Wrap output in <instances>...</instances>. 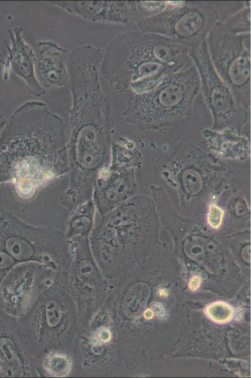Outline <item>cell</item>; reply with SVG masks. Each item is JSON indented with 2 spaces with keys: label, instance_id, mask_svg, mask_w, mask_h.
I'll return each instance as SVG.
<instances>
[{
  "label": "cell",
  "instance_id": "1",
  "mask_svg": "<svg viewBox=\"0 0 251 378\" xmlns=\"http://www.w3.org/2000/svg\"><path fill=\"white\" fill-rule=\"evenodd\" d=\"M190 48L159 34L141 31L119 34L103 55L102 75L116 88L138 94L152 89L167 76L194 63Z\"/></svg>",
  "mask_w": 251,
  "mask_h": 378
},
{
  "label": "cell",
  "instance_id": "2",
  "mask_svg": "<svg viewBox=\"0 0 251 378\" xmlns=\"http://www.w3.org/2000/svg\"><path fill=\"white\" fill-rule=\"evenodd\" d=\"M200 91L199 75L193 64L167 76L150 91L133 97L130 107L142 128L161 131L192 113Z\"/></svg>",
  "mask_w": 251,
  "mask_h": 378
},
{
  "label": "cell",
  "instance_id": "3",
  "mask_svg": "<svg viewBox=\"0 0 251 378\" xmlns=\"http://www.w3.org/2000/svg\"><path fill=\"white\" fill-rule=\"evenodd\" d=\"M205 40L217 73L230 88L237 102L250 110L251 33L231 34L218 21Z\"/></svg>",
  "mask_w": 251,
  "mask_h": 378
},
{
  "label": "cell",
  "instance_id": "4",
  "mask_svg": "<svg viewBox=\"0 0 251 378\" xmlns=\"http://www.w3.org/2000/svg\"><path fill=\"white\" fill-rule=\"evenodd\" d=\"M220 14L211 1H169L162 12L137 22L140 31L167 37L189 48L200 45Z\"/></svg>",
  "mask_w": 251,
  "mask_h": 378
},
{
  "label": "cell",
  "instance_id": "5",
  "mask_svg": "<svg viewBox=\"0 0 251 378\" xmlns=\"http://www.w3.org/2000/svg\"><path fill=\"white\" fill-rule=\"evenodd\" d=\"M189 53L199 75L203 99L213 118L211 129L220 131L230 128L242 134L243 127L250 118V110L237 102L230 88L217 73L205 39L190 48Z\"/></svg>",
  "mask_w": 251,
  "mask_h": 378
},
{
  "label": "cell",
  "instance_id": "6",
  "mask_svg": "<svg viewBox=\"0 0 251 378\" xmlns=\"http://www.w3.org/2000/svg\"><path fill=\"white\" fill-rule=\"evenodd\" d=\"M66 54L64 49L53 42L40 41L36 43L35 75L43 88L62 86L69 81Z\"/></svg>",
  "mask_w": 251,
  "mask_h": 378
},
{
  "label": "cell",
  "instance_id": "7",
  "mask_svg": "<svg viewBox=\"0 0 251 378\" xmlns=\"http://www.w3.org/2000/svg\"><path fill=\"white\" fill-rule=\"evenodd\" d=\"M23 31V28L20 26L7 31L11 46L6 45L8 56L4 62L5 70L10 66L13 72L25 80L29 92L34 96H40L45 91L35 75V52L25 42Z\"/></svg>",
  "mask_w": 251,
  "mask_h": 378
},
{
  "label": "cell",
  "instance_id": "8",
  "mask_svg": "<svg viewBox=\"0 0 251 378\" xmlns=\"http://www.w3.org/2000/svg\"><path fill=\"white\" fill-rule=\"evenodd\" d=\"M68 12L91 22L128 23L131 19L127 1H52Z\"/></svg>",
  "mask_w": 251,
  "mask_h": 378
},
{
  "label": "cell",
  "instance_id": "9",
  "mask_svg": "<svg viewBox=\"0 0 251 378\" xmlns=\"http://www.w3.org/2000/svg\"><path fill=\"white\" fill-rule=\"evenodd\" d=\"M209 150L216 156L226 159L244 161L251 155L250 139L235 130L226 128L220 131L205 129L202 132Z\"/></svg>",
  "mask_w": 251,
  "mask_h": 378
},
{
  "label": "cell",
  "instance_id": "10",
  "mask_svg": "<svg viewBox=\"0 0 251 378\" xmlns=\"http://www.w3.org/2000/svg\"><path fill=\"white\" fill-rule=\"evenodd\" d=\"M133 20H141L156 15L164 11L169 1H127Z\"/></svg>",
  "mask_w": 251,
  "mask_h": 378
},
{
  "label": "cell",
  "instance_id": "11",
  "mask_svg": "<svg viewBox=\"0 0 251 378\" xmlns=\"http://www.w3.org/2000/svg\"><path fill=\"white\" fill-rule=\"evenodd\" d=\"M222 23L225 29L231 34L251 33V4L230 15Z\"/></svg>",
  "mask_w": 251,
  "mask_h": 378
},
{
  "label": "cell",
  "instance_id": "12",
  "mask_svg": "<svg viewBox=\"0 0 251 378\" xmlns=\"http://www.w3.org/2000/svg\"><path fill=\"white\" fill-rule=\"evenodd\" d=\"M205 313L214 322L225 324L232 320L234 315V310L229 303L217 301L207 305L205 309Z\"/></svg>",
  "mask_w": 251,
  "mask_h": 378
},
{
  "label": "cell",
  "instance_id": "13",
  "mask_svg": "<svg viewBox=\"0 0 251 378\" xmlns=\"http://www.w3.org/2000/svg\"><path fill=\"white\" fill-rule=\"evenodd\" d=\"M71 363L68 358L60 355L52 356L47 363V369L54 376L64 377L68 374Z\"/></svg>",
  "mask_w": 251,
  "mask_h": 378
},
{
  "label": "cell",
  "instance_id": "14",
  "mask_svg": "<svg viewBox=\"0 0 251 378\" xmlns=\"http://www.w3.org/2000/svg\"><path fill=\"white\" fill-rule=\"evenodd\" d=\"M225 217L224 209L215 203H210L208 207L206 222L211 228L219 229L223 224Z\"/></svg>",
  "mask_w": 251,
  "mask_h": 378
},
{
  "label": "cell",
  "instance_id": "15",
  "mask_svg": "<svg viewBox=\"0 0 251 378\" xmlns=\"http://www.w3.org/2000/svg\"><path fill=\"white\" fill-rule=\"evenodd\" d=\"M202 282L201 278L198 275L194 276L189 282V287L192 291H196L200 287Z\"/></svg>",
  "mask_w": 251,
  "mask_h": 378
},
{
  "label": "cell",
  "instance_id": "16",
  "mask_svg": "<svg viewBox=\"0 0 251 378\" xmlns=\"http://www.w3.org/2000/svg\"><path fill=\"white\" fill-rule=\"evenodd\" d=\"M100 337L103 342L109 341L111 337V334L108 330H102L100 333Z\"/></svg>",
  "mask_w": 251,
  "mask_h": 378
},
{
  "label": "cell",
  "instance_id": "17",
  "mask_svg": "<svg viewBox=\"0 0 251 378\" xmlns=\"http://www.w3.org/2000/svg\"><path fill=\"white\" fill-rule=\"evenodd\" d=\"M144 316L146 318L150 319L152 318L153 316V313L151 310L148 309L145 312Z\"/></svg>",
  "mask_w": 251,
  "mask_h": 378
},
{
  "label": "cell",
  "instance_id": "18",
  "mask_svg": "<svg viewBox=\"0 0 251 378\" xmlns=\"http://www.w3.org/2000/svg\"><path fill=\"white\" fill-rule=\"evenodd\" d=\"M160 294L161 295H162V294L165 295H167V292L165 291L164 289H161L160 290Z\"/></svg>",
  "mask_w": 251,
  "mask_h": 378
}]
</instances>
